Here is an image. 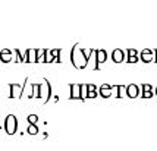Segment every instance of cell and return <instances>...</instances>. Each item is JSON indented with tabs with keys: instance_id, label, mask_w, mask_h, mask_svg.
Segmentation results:
<instances>
[{
	"instance_id": "52a82bcc",
	"label": "cell",
	"mask_w": 157,
	"mask_h": 151,
	"mask_svg": "<svg viewBox=\"0 0 157 151\" xmlns=\"http://www.w3.org/2000/svg\"><path fill=\"white\" fill-rule=\"evenodd\" d=\"M71 97H72V98H81V87H79V85L74 84V85L71 87Z\"/></svg>"
},
{
	"instance_id": "9c48e42d",
	"label": "cell",
	"mask_w": 157,
	"mask_h": 151,
	"mask_svg": "<svg viewBox=\"0 0 157 151\" xmlns=\"http://www.w3.org/2000/svg\"><path fill=\"white\" fill-rule=\"evenodd\" d=\"M46 51H47L46 48H38L37 50V62H46Z\"/></svg>"
},
{
	"instance_id": "6da1fadb",
	"label": "cell",
	"mask_w": 157,
	"mask_h": 151,
	"mask_svg": "<svg viewBox=\"0 0 157 151\" xmlns=\"http://www.w3.org/2000/svg\"><path fill=\"white\" fill-rule=\"evenodd\" d=\"M3 128H5L7 135H13L16 129H18V119H16V116L15 115H7L6 119H5Z\"/></svg>"
},
{
	"instance_id": "4fadbf2b",
	"label": "cell",
	"mask_w": 157,
	"mask_h": 151,
	"mask_svg": "<svg viewBox=\"0 0 157 151\" xmlns=\"http://www.w3.org/2000/svg\"><path fill=\"white\" fill-rule=\"evenodd\" d=\"M97 56H98V60L103 62V60H104V57H106V53H104V51H97Z\"/></svg>"
},
{
	"instance_id": "8992f818",
	"label": "cell",
	"mask_w": 157,
	"mask_h": 151,
	"mask_svg": "<svg viewBox=\"0 0 157 151\" xmlns=\"http://www.w3.org/2000/svg\"><path fill=\"white\" fill-rule=\"evenodd\" d=\"M13 59H12V51L9 50V48H3L2 51H0V62H12Z\"/></svg>"
},
{
	"instance_id": "5b68a950",
	"label": "cell",
	"mask_w": 157,
	"mask_h": 151,
	"mask_svg": "<svg viewBox=\"0 0 157 151\" xmlns=\"http://www.w3.org/2000/svg\"><path fill=\"white\" fill-rule=\"evenodd\" d=\"M22 97H27V98H33V84L29 82V79H25L24 84V89H22Z\"/></svg>"
},
{
	"instance_id": "30bf717a",
	"label": "cell",
	"mask_w": 157,
	"mask_h": 151,
	"mask_svg": "<svg viewBox=\"0 0 157 151\" xmlns=\"http://www.w3.org/2000/svg\"><path fill=\"white\" fill-rule=\"evenodd\" d=\"M33 98H40V84H33Z\"/></svg>"
},
{
	"instance_id": "5bb4252c",
	"label": "cell",
	"mask_w": 157,
	"mask_h": 151,
	"mask_svg": "<svg viewBox=\"0 0 157 151\" xmlns=\"http://www.w3.org/2000/svg\"><path fill=\"white\" fill-rule=\"evenodd\" d=\"M87 97V87L84 85V87H81V98H85Z\"/></svg>"
},
{
	"instance_id": "7a4b0ae2",
	"label": "cell",
	"mask_w": 157,
	"mask_h": 151,
	"mask_svg": "<svg viewBox=\"0 0 157 151\" xmlns=\"http://www.w3.org/2000/svg\"><path fill=\"white\" fill-rule=\"evenodd\" d=\"M52 97V85L47 79H41L40 82V98L43 100V103H47Z\"/></svg>"
},
{
	"instance_id": "7c38bea8",
	"label": "cell",
	"mask_w": 157,
	"mask_h": 151,
	"mask_svg": "<svg viewBox=\"0 0 157 151\" xmlns=\"http://www.w3.org/2000/svg\"><path fill=\"white\" fill-rule=\"evenodd\" d=\"M27 120H28V125H37L38 116H37V115H29V116L27 117Z\"/></svg>"
},
{
	"instance_id": "8fae6325",
	"label": "cell",
	"mask_w": 157,
	"mask_h": 151,
	"mask_svg": "<svg viewBox=\"0 0 157 151\" xmlns=\"http://www.w3.org/2000/svg\"><path fill=\"white\" fill-rule=\"evenodd\" d=\"M27 132L29 134V135H37V134H38V128H37V125H28Z\"/></svg>"
},
{
	"instance_id": "ba28073f",
	"label": "cell",
	"mask_w": 157,
	"mask_h": 151,
	"mask_svg": "<svg viewBox=\"0 0 157 151\" xmlns=\"http://www.w3.org/2000/svg\"><path fill=\"white\" fill-rule=\"evenodd\" d=\"M27 62H31V63L37 62V50H35V48H28Z\"/></svg>"
},
{
	"instance_id": "277c9868",
	"label": "cell",
	"mask_w": 157,
	"mask_h": 151,
	"mask_svg": "<svg viewBox=\"0 0 157 151\" xmlns=\"http://www.w3.org/2000/svg\"><path fill=\"white\" fill-rule=\"evenodd\" d=\"M22 89H24L22 84H10V97L12 98H21L22 97Z\"/></svg>"
},
{
	"instance_id": "3957f363",
	"label": "cell",
	"mask_w": 157,
	"mask_h": 151,
	"mask_svg": "<svg viewBox=\"0 0 157 151\" xmlns=\"http://www.w3.org/2000/svg\"><path fill=\"white\" fill-rule=\"evenodd\" d=\"M72 62H74V65L76 68H84L87 65V57H85V55L82 53L79 48H74V51H72Z\"/></svg>"
}]
</instances>
